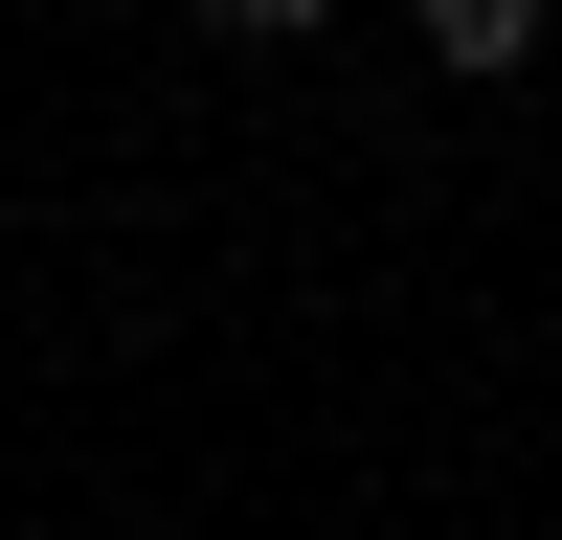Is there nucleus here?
I'll list each match as a JSON object with an SVG mask.
<instances>
[{
    "label": "nucleus",
    "mask_w": 562,
    "mask_h": 540,
    "mask_svg": "<svg viewBox=\"0 0 562 540\" xmlns=\"http://www.w3.org/2000/svg\"><path fill=\"white\" fill-rule=\"evenodd\" d=\"M405 23H428V68H518V45H540V0H405Z\"/></svg>",
    "instance_id": "f257e3e1"
},
{
    "label": "nucleus",
    "mask_w": 562,
    "mask_h": 540,
    "mask_svg": "<svg viewBox=\"0 0 562 540\" xmlns=\"http://www.w3.org/2000/svg\"><path fill=\"white\" fill-rule=\"evenodd\" d=\"M203 23H225V45H293V23H338V0H203Z\"/></svg>",
    "instance_id": "f03ea898"
}]
</instances>
